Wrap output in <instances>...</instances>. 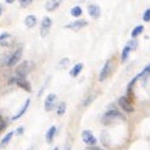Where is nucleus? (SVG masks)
Masks as SVG:
<instances>
[{
	"mask_svg": "<svg viewBox=\"0 0 150 150\" xmlns=\"http://www.w3.org/2000/svg\"><path fill=\"white\" fill-rule=\"evenodd\" d=\"M117 118L123 120L124 117H123V115H122L120 111H117V110H109V111H107V112L103 115V117H102V123H103V124H107V123H110V122H112V121H115V120H117Z\"/></svg>",
	"mask_w": 150,
	"mask_h": 150,
	"instance_id": "1",
	"label": "nucleus"
},
{
	"mask_svg": "<svg viewBox=\"0 0 150 150\" xmlns=\"http://www.w3.org/2000/svg\"><path fill=\"white\" fill-rule=\"evenodd\" d=\"M136 46H137V41H136V40L131 39L130 41H128V43L125 45V47L123 48V50H122V53H121V61H122V62H125V61L128 60V56H129L130 52L134 50V49L136 48Z\"/></svg>",
	"mask_w": 150,
	"mask_h": 150,
	"instance_id": "2",
	"label": "nucleus"
},
{
	"mask_svg": "<svg viewBox=\"0 0 150 150\" xmlns=\"http://www.w3.org/2000/svg\"><path fill=\"white\" fill-rule=\"evenodd\" d=\"M12 83H16L20 88H22L23 90H26V91H30L32 90V88H30V84H29V82L25 79V77H12L11 80H9V84H12Z\"/></svg>",
	"mask_w": 150,
	"mask_h": 150,
	"instance_id": "3",
	"label": "nucleus"
},
{
	"mask_svg": "<svg viewBox=\"0 0 150 150\" xmlns=\"http://www.w3.org/2000/svg\"><path fill=\"white\" fill-rule=\"evenodd\" d=\"M52 23H53V21H52V19L49 16H45L42 19V21H41V30H40L42 38L48 35V33L50 30V27H52Z\"/></svg>",
	"mask_w": 150,
	"mask_h": 150,
	"instance_id": "4",
	"label": "nucleus"
},
{
	"mask_svg": "<svg viewBox=\"0 0 150 150\" xmlns=\"http://www.w3.org/2000/svg\"><path fill=\"white\" fill-rule=\"evenodd\" d=\"M118 105H120L125 112H132V111H134L132 102H131L127 96H122V97L118 98Z\"/></svg>",
	"mask_w": 150,
	"mask_h": 150,
	"instance_id": "5",
	"label": "nucleus"
},
{
	"mask_svg": "<svg viewBox=\"0 0 150 150\" xmlns=\"http://www.w3.org/2000/svg\"><path fill=\"white\" fill-rule=\"evenodd\" d=\"M30 62L29 61H23L18 68H16V75L19 76V77H25L27 74H28V71L30 70Z\"/></svg>",
	"mask_w": 150,
	"mask_h": 150,
	"instance_id": "6",
	"label": "nucleus"
},
{
	"mask_svg": "<svg viewBox=\"0 0 150 150\" xmlns=\"http://www.w3.org/2000/svg\"><path fill=\"white\" fill-rule=\"evenodd\" d=\"M82 141L87 144V145H95L97 139L96 137L91 134L90 130H83L82 131Z\"/></svg>",
	"mask_w": 150,
	"mask_h": 150,
	"instance_id": "7",
	"label": "nucleus"
},
{
	"mask_svg": "<svg viewBox=\"0 0 150 150\" xmlns=\"http://www.w3.org/2000/svg\"><path fill=\"white\" fill-rule=\"evenodd\" d=\"M111 67H112L111 66V60H107V62L104 63V66L102 67V69L100 71V76H98L100 81H104L109 76V74L111 71Z\"/></svg>",
	"mask_w": 150,
	"mask_h": 150,
	"instance_id": "8",
	"label": "nucleus"
},
{
	"mask_svg": "<svg viewBox=\"0 0 150 150\" xmlns=\"http://www.w3.org/2000/svg\"><path fill=\"white\" fill-rule=\"evenodd\" d=\"M55 103H56V95L53 94V93L48 94L46 100H45V110L46 111H50L55 107Z\"/></svg>",
	"mask_w": 150,
	"mask_h": 150,
	"instance_id": "9",
	"label": "nucleus"
},
{
	"mask_svg": "<svg viewBox=\"0 0 150 150\" xmlns=\"http://www.w3.org/2000/svg\"><path fill=\"white\" fill-rule=\"evenodd\" d=\"M21 55H22V49H21V48L16 49V50L9 56V59H8V61H7V66H8V67L15 66V64L19 62V60L21 59Z\"/></svg>",
	"mask_w": 150,
	"mask_h": 150,
	"instance_id": "10",
	"label": "nucleus"
},
{
	"mask_svg": "<svg viewBox=\"0 0 150 150\" xmlns=\"http://www.w3.org/2000/svg\"><path fill=\"white\" fill-rule=\"evenodd\" d=\"M87 25H88V22H87L86 20H81V19H79V20H75V21L68 23V25L66 26V28H69V29H73V30H79V29L86 27Z\"/></svg>",
	"mask_w": 150,
	"mask_h": 150,
	"instance_id": "11",
	"label": "nucleus"
},
{
	"mask_svg": "<svg viewBox=\"0 0 150 150\" xmlns=\"http://www.w3.org/2000/svg\"><path fill=\"white\" fill-rule=\"evenodd\" d=\"M88 13H89L90 18L97 19V18H100V15H101V8H100L98 5L90 4V5L88 6Z\"/></svg>",
	"mask_w": 150,
	"mask_h": 150,
	"instance_id": "12",
	"label": "nucleus"
},
{
	"mask_svg": "<svg viewBox=\"0 0 150 150\" xmlns=\"http://www.w3.org/2000/svg\"><path fill=\"white\" fill-rule=\"evenodd\" d=\"M61 2H62V0H48L47 2H46V11H48V12H53V11H55L60 5H61Z\"/></svg>",
	"mask_w": 150,
	"mask_h": 150,
	"instance_id": "13",
	"label": "nucleus"
},
{
	"mask_svg": "<svg viewBox=\"0 0 150 150\" xmlns=\"http://www.w3.org/2000/svg\"><path fill=\"white\" fill-rule=\"evenodd\" d=\"M29 103H30V100H29V98H27V100L25 101L23 105L21 107V109H20V110H19V111H18V112H16V114H15V115L12 117V120H14V121H15V120L20 118V117H21V116H22V115L26 112V110L28 109V105H29Z\"/></svg>",
	"mask_w": 150,
	"mask_h": 150,
	"instance_id": "14",
	"label": "nucleus"
},
{
	"mask_svg": "<svg viewBox=\"0 0 150 150\" xmlns=\"http://www.w3.org/2000/svg\"><path fill=\"white\" fill-rule=\"evenodd\" d=\"M36 16L35 15H27L26 18H25V25L28 27V28H32V27H34L35 25H36Z\"/></svg>",
	"mask_w": 150,
	"mask_h": 150,
	"instance_id": "15",
	"label": "nucleus"
},
{
	"mask_svg": "<svg viewBox=\"0 0 150 150\" xmlns=\"http://www.w3.org/2000/svg\"><path fill=\"white\" fill-rule=\"evenodd\" d=\"M82 69H83V64H82V63H76V64L70 69V76H71V77H76V76L81 73Z\"/></svg>",
	"mask_w": 150,
	"mask_h": 150,
	"instance_id": "16",
	"label": "nucleus"
},
{
	"mask_svg": "<svg viewBox=\"0 0 150 150\" xmlns=\"http://www.w3.org/2000/svg\"><path fill=\"white\" fill-rule=\"evenodd\" d=\"M55 134H56V128L54 127V125H52L48 130H47V132H46V139H47V142H53V138H54V136H55Z\"/></svg>",
	"mask_w": 150,
	"mask_h": 150,
	"instance_id": "17",
	"label": "nucleus"
},
{
	"mask_svg": "<svg viewBox=\"0 0 150 150\" xmlns=\"http://www.w3.org/2000/svg\"><path fill=\"white\" fill-rule=\"evenodd\" d=\"M13 135H15V131H9L8 134H6V135L4 136V138L1 139V142H0V146H6V145L9 143L11 138L13 137Z\"/></svg>",
	"mask_w": 150,
	"mask_h": 150,
	"instance_id": "18",
	"label": "nucleus"
},
{
	"mask_svg": "<svg viewBox=\"0 0 150 150\" xmlns=\"http://www.w3.org/2000/svg\"><path fill=\"white\" fill-rule=\"evenodd\" d=\"M143 29H144V27H143L142 25H138V26H136V27H135V28L131 30V38H132V39L137 38L139 34H142Z\"/></svg>",
	"mask_w": 150,
	"mask_h": 150,
	"instance_id": "19",
	"label": "nucleus"
},
{
	"mask_svg": "<svg viewBox=\"0 0 150 150\" xmlns=\"http://www.w3.org/2000/svg\"><path fill=\"white\" fill-rule=\"evenodd\" d=\"M70 14H71V16H74V18H79V16L82 15V8H81L80 6H74V7L70 9Z\"/></svg>",
	"mask_w": 150,
	"mask_h": 150,
	"instance_id": "20",
	"label": "nucleus"
},
{
	"mask_svg": "<svg viewBox=\"0 0 150 150\" xmlns=\"http://www.w3.org/2000/svg\"><path fill=\"white\" fill-rule=\"evenodd\" d=\"M66 109H67L66 103H64V102H60V103L57 104V108H56V114H57L59 116H62V115L66 112Z\"/></svg>",
	"mask_w": 150,
	"mask_h": 150,
	"instance_id": "21",
	"label": "nucleus"
},
{
	"mask_svg": "<svg viewBox=\"0 0 150 150\" xmlns=\"http://www.w3.org/2000/svg\"><path fill=\"white\" fill-rule=\"evenodd\" d=\"M143 20L145 22H149L150 21V8H148V9L144 11V13H143Z\"/></svg>",
	"mask_w": 150,
	"mask_h": 150,
	"instance_id": "22",
	"label": "nucleus"
},
{
	"mask_svg": "<svg viewBox=\"0 0 150 150\" xmlns=\"http://www.w3.org/2000/svg\"><path fill=\"white\" fill-rule=\"evenodd\" d=\"M149 73H150V63H149V64H148V66H146V67H145V68H144L137 76H138V77H141V76H145V75L149 74Z\"/></svg>",
	"mask_w": 150,
	"mask_h": 150,
	"instance_id": "23",
	"label": "nucleus"
},
{
	"mask_svg": "<svg viewBox=\"0 0 150 150\" xmlns=\"http://www.w3.org/2000/svg\"><path fill=\"white\" fill-rule=\"evenodd\" d=\"M19 2H20V5L22 7H27L33 2V0H19Z\"/></svg>",
	"mask_w": 150,
	"mask_h": 150,
	"instance_id": "24",
	"label": "nucleus"
},
{
	"mask_svg": "<svg viewBox=\"0 0 150 150\" xmlns=\"http://www.w3.org/2000/svg\"><path fill=\"white\" fill-rule=\"evenodd\" d=\"M9 36H11V35H9V33H6V32H5V33H2V34H0V43H1L4 40H7Z\"/></svg>",
	"mask_w": 150,
	"mask_h": 150,
	"instance_id": "25",
	"label": "nucleus"
},
{
	"mask_svg": "<svg viewBox=\"0 0 150 150\" xmlns=\"http://www.w3.org/2000/svg\"><path fill=\"white\" fill-rule=\"evenodd\" d=\"M69 63V60L68 59H63V60H61V62H60V68H66V66Z\"/></svg>",
	"mask_w": 150,
	"mask_h": 150,
	"instance_id": "26",
	"label": "nucleus"
},
{
	"mask_svg": "<svg viewBox=\"0 0 150 150\" xmlns=\"http://www.w3.org/2000/svg\"><path fill=\"white\" fill-rule=\"evenodd\" d=\"M6 128V123H5V121H2V120H0V132L4 130Z\"/></svg>",
	"mask_w": 150,
	"mask_h": 150,
	"instance_id": "27",
	"label": "nucleus"
},
{
	"mask_svg": "<svg viewBox=\"0 0 150 150\" xmlns=\"http://www.w3.org/2000/svg\"><path fill=\"white\" fill-rule=\"evenodd\" d=\"M22 132H23V127H19V128L15 130V134H16V135H21Z\"/></svg>",
	"mask_w": 150,
	"mask_h": 150,
	"instance_id": "28",
	"label": "nucleus"
},
{
	"mask_svg": "<svg viewBox=\"0 0 150 150\" xmlns=\"http://www.w3.org/2000/svg\"><path fill=\"white\" fill-rule=\"evenodd\" d=\"M89 150H102V149H100V148H96V146H93V145H90Z\"/></svg>",
	"mask_w": 150,
	"mask_h": 150,
	"instance_id": "29",
	"label": "nucleus"
},
{
	"mask_svg": "<svg viewBox=\"0 0 150 150\" xmlns=\"http://www.w3.org/2000/svg\"><path fill=\"white\" fill-rule=\"evenodd\" d=\"M14 1H15V0H6V2H7V4H13Z\"/></svg>",
	"mask_w": 150,
	"mask_h": 150,
	"instance_id": "30",
	"label": "nucleus"
},
{
	"mask_svg": "<svg viewBox=\"0 0 150 150\" xmlns=\"http://www.w3.org/2000/svg\"><path fill=\"white\" fill-rule=\"evenodd\" d=\"M1 13H2V6L0 5V15H1Z\"/></svg>",
	"mask_w": 150,
	"mask_h": 150,
	"instance_id": "31",
	"label": "nucleus"
},
{
	"mask_svg": "<svg viewBox=\"0 0 150 150\" xmlns=\"http://www.w3.org/2000/svg\"><path fill=\"white\" fill-rule=\"evenodd\" d=\"M53 150H59V148H57V146H56V148H54V149H53Z\"/></svg>",
	"mask_w": 150,
	"mask_h": 150,
	"instance_id": "32",
	"label": "nucleus"
},
{
	"mask_svg": "<svg viewBox=\"0 0 150 150\" xmlns=\"http://www.w3.org/2000/svg\"><path fill=\"white\" fill-rule=\"evenodd\" d=\"M66 150H70V148H66Z\"/></svg>",
	"mask_w": 150,
	"mask_h": 150,
	"instance_id": "33",
	"label": "nucleus"
}]
</instances>
